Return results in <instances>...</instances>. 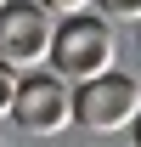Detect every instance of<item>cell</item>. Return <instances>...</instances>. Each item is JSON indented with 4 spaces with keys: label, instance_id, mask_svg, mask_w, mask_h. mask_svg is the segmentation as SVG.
I'll return each instance as SVG.
<instances>
[{
    "label": "cell",
    "instance_id": "ba28073f",
    "mask_svg": "<svg viewBox=\"0 0 141 147\" xmlns=\"http://www.w3.org/2000/svg\"><path fill=\"white\" fill-rule=\"evenodd\" d=\"M130 136H136V147H141V113H136V125H130Z\"/></svg>",
    "mask_w": 141,
    "mask_h": 147
},
{
    "label": "cell",
    "instance_id": "7a4b0ae2",
    "mask_svg": "<svg viewBox=\"0 0 141 147\" xmlns=\"http://www.w3.org/2000/svg\"><path fill=\"white\" fill-rule=\"evenodd\" d=\"M136 113H141L136 74H96V79H85V85H73V125L96 130V136L130 130Z\"/></svg>",
    "mask_w": 141,
    "mask_h": 147
},
{
    "label": "cell",
    "instance_id": "277c9868",
    "mask_svg": "<svg viewBox=\"0 0 141 147\" xmlns=\"http://www.w3.org/2000/svg\"><path fill=\"white\" fill-rule=\"evenodd\" d=\"M11 119H17L28 136H62L73 125V85L62 74H23L17 79V102H11Z\"/></svg>",
    "mask_w": 141,
    "mask_h": 147
},
{
    "label": "cell",
    "instance_id": "52a82bcc",
    "mask_svg": "<svg viewBox=\"0 0 141 147\" xmlns=\"http://www.w3.org/2000/svg\"><path fill=\"white\" fill-rule=\"evenodd\" d=\"M40 6H45L51 17H79V11H90L96 0H40Z\"/></svg>",
    "mask_w": 141,
    "mask_h": 147
},
{
    "label": "cell",
    "instance_id": "5b68a950",
    "mask_svg": "<svg viewBox=\"0 0 141 147\" xmlns=\"http://www.w3.org/2000/svg\"><path fill=\"white\" fill-rule=\"evenodd\" d=\"M107 23H141V0H96Z\"/></svg>",
    "mask_w": 141,
    "mask_h": 147
},
{
    "label": "cell",
    "instance_id": "9c48e42d",
    "mask_svg": "<svg viewBox=\"0 0 141 147\" xmlns=\"http://www.w3.org/2000/svg\"><path fill=\"white\" fill-rule=\"evenodd\" d=\"M0 6H6V0H0Z\"/></svg>",
    "mask_w": 141,
    "mask_h": 147
},
{
    "label": "cell",
    "instance_id": "3957f363",
    "mask_svg": "<svg viewBox=\"0 0 141 147\" xmlns=\"http://www.w3.org/2000/svg\"><path fill=\"white\" fill-rule=\"evenodd\" d=\"M51 40H56V17L40 0H6L0 6V62L6 68H45L51 62Z\"/></svg>",
    "mask_w": 141,
    "mask_h": 147
},
{
    "label": "cell",
    "instance_id": "6da1fadb",
    "mask_svg": "<svg viewBox=\"0 0 141 147\" xmlns=\"http://www.w3.org/2000/svg\"><path fill=\"white\" fill-rule=\"evenodd\" d=\"M119 62V34L102 11H79V17H62L56 23V40H51V74H62L68 85H85L96 74H113Z\"/></svg>",
    "mask_w": 141,
    "mask_h": 147
},
{
    "label": "cell",
    "instance_id": "8992f818",
    "mask_svg": "<svg viewBox=\"0 0 141 147\" xmlns=\"http://www.w3.org/2000/svg\"><path fill=\"white\" fill-rule=\"evenodd\" d=\"M17 79H23L17 68H6V62H0V119H6V113H11V102H17Z\"/></svg>",
    "mask_w": 141,
    "mask_h": 147
}]
</instances>
